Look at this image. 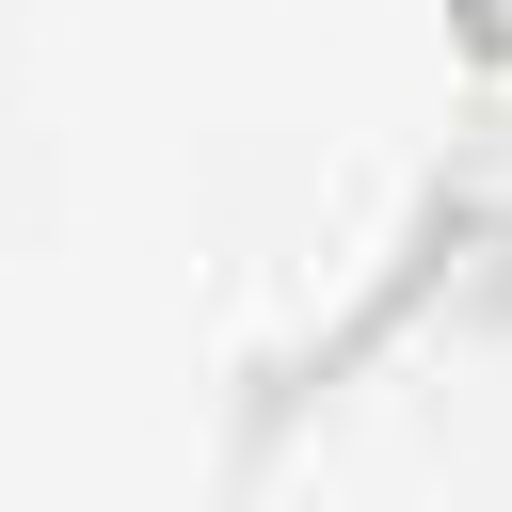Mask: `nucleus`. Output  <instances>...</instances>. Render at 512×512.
<instances>
[]
</instances>
